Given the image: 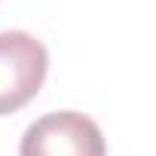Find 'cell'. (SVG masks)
Returning <instances> with one entry per match:
<instances>
[{"mask_svg": "<svg viewBox=\"0 0 156 156\" xmlns=\"http://www.w3.org/2000/svg\"><path fill=\"white\" fill-rule=\"evenodd\" d=\"M49 70L46 46L28 31L0 34V116L37 98Z\"/></svg>", "mask_w": 156, "mask_h": 156, "instance_id": "1", "label": "cell"}, {"mask_svg": "<svg viewBox=\"0 0 156 156\" xmlns=\"http://www.w3.org/2000/svg\"><path fill=\"white\" fill-rule=\"evenodd\" d=\"M19 156H107V144L86 113L55 110L25 129Z\"/></svg>", "mask_w": 156, "mask_h": 156, "instance_id": "2", "label": "cell"}]
</instances>
